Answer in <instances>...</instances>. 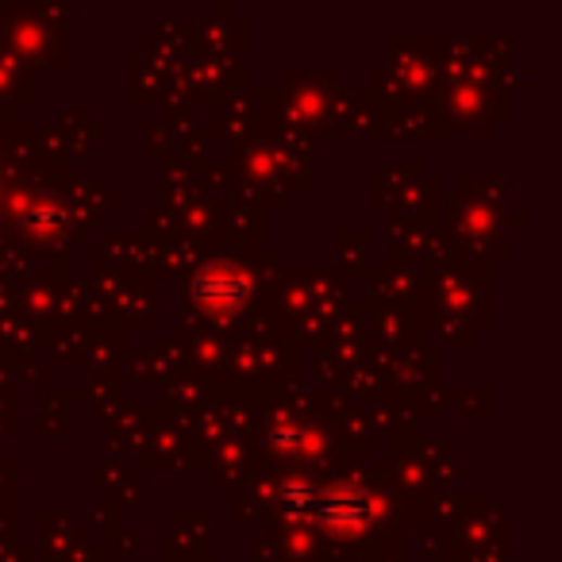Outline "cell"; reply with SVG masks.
<instances>
[{"instance_id": "6da1fadb", "label": "cell", "mask_w": 562, "mask_h": 562, "mask_svg": "<svg viewBox=\"0 0 562 562\" xmlns=\"http://www.w3.org/2000/svg\"><path fill=\"white\" fill-rule=\"evenodd\" d=\"M247 278L235 270H208L196 281V297L205 301L208 308H235L239 301L247 297Z\"/></svg>"}, {"instance_id": "7a4b0ae2", "label": "cell", "mask_w": 562, "mask_h": 562, "mask_svg": "<svg viewBox=\"0 0 562 562\" xmlns=\"http://www.w3.org/2000/svg\"><path fill=\"white\" fill-rule=\"evenodd\" d=\"M312 512H320L335 528H355V524H362L370 516V501L358 494H328L324 501H316Z\"/></svg>"}]
</instances>
